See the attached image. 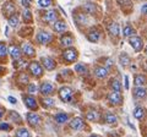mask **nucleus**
Instances as JSON below:
<instances>
[{
  "label": "nucleus",
  "instance_id": "obj_19",
  "mask_svg": "<svg viewBox=\"0 0 147 137\" xmlns=\"http://www.w3.org/2000/svg\"><path fill=\"white\" fill-rule=\"evenodd\" d=\"M103 119H104V122L108 125H117L118 124V118L115 114H113V113H109V111L105 113Z\"/></svg>",
  "mask_w": 147,
  "mask_h": 137
},
{
  "label": "nucleus",
  "instance_id": "obj_21",
  "mask_svg": "<svg viewBox=\"0 0 147 137\" xmlns=\"http://www.w3.org/2000/svg\"><path fill=\"white\" fill-rule=\"evenodd\" d=\"M132 94H134L135 99H144L147 95V91L145 87H135L132 91Z\"/></svg>",
  "mask_w": 147,
  "mask_h": 137
},
{
  "label": "nucleus",
  "instance_id": "obj_18",
  "mask_svg": "<svg viewBox=\"0 0 147 137\" xmlns=\"http://www.w3.org/2000/svg\"><path fill=\"white\" fill-rule=\"evenodd\" d=\"M108 32L112 37H118L120 34V27H119L118 22H110L108 26Z\"/></svg>",
  "mask_w": 147,
  "mask_h": 137
},
{
  "label": "nucleus",
  "instance_id": "obj_43",
  "mask_svg": "<svg viewBox=\"0 0 147 137\" xmlns=\"http://www.w3.org/2000/svg\"><path fill=\"white\" fill-rule=\"evenodd\" d=\"M118 3L120 4V5H123V6H125V5L130 6L131 5V0H118Z\"/></svg>",
  "mask_w": 147,
  "mask_h": 137
},
{
  "label": "nucleus",
  "instance_id": "obj_49",
  "mask_svg": "<svg viewBox=\"0 0 147 137\" xmlns=\"http://www.w3.org/2000/svg\"><path fill=\"white\" fill-rule=\"evenodd\" d=\"M125 88L129 89V77L125 76Z\"/></svg>",
  "mask_w": 147,
  "mask_h": 137
},
{
  "label": "nucleus",
  "instance_id": "obj_3",
  "mask_svg": "<svg viewBox=\"0 0 147 137\" xmlns=\"http://www.w3.org/2000/svg\"><path fill=\"white\" fill-rule=\"evenodd\" d=\"M58 94H59V98H60L63 102L69 103L72 99V97H74V91L70 87H66V86H64V87H61L60 89H59Z\"/></svg>",
  "mask_w": 147,
  "mask_h": 137
},
{
  "label": "nucleus",
  "instance_id": "obj_53",
  "mask_svg": "<svg viewBox=\"0 0 147 137\" xmlns=\"http://www.w3.org/2000/svg\"><path fill=\"white\" fill-rule=\"evenodd\" d=\"M137 1H142V0H137Z\"/></svg>",
  "mask_w": 147,
  "mask_h": 137
},
{
  "label": "nucleus",
  "instance_id": "obj_2",
  "mask_svg": "<svg viewBox=\"0 0 147 137\" xmlns=\"http://www.w3.org/2000/svg\"><path fill=\"white\" fill-rule=\"evenodd\" d=\"M77 58H79V53H77V50L75 48H67L63 52V59L67 64L76 61Z\"/></svg>",
  "mask_w": 147,
  "mask_h": 137
},
{
  "label": "nucleus",
  "instance_id": "obj_51",
  "mask_svg": "<svg viewBox=\"0 0 147 137\" xmlns=\"http://www.w3.org/2000/svg\"><path fill=\"white\" fill-rule=\"evenodd\" d=\"M90 137H100V136H98V135H91Z\"/></svg>",
  "mask_w": 147,
  "mask_h": 137
},
{
  "label": "nucleus",
  "instance_id": "obj_24",
  "mask_svg": "<svg viewBox=\"0 0 147 137\" xmlns=\"http://www.w3.org/2000/svg\"><path fill=\"white\" fill-rule=\"evenodd\" d=\"M40 104H42V107L45 108V109H50L55 105V100L50 97H43L40 98Z\"/></svg>",
  "mask_w": 147,
  "mask_h": 137
},
{
  "label": "nucleus",
  "instance_id": "obj_35",
  "mask_svg": "<svg viewBox=\"0 0 147 137\" xmlns=\"http://www.w3.org/2000/svg\"><path fill=\"white\" fill-rule=\"evenodd\" d=\"M28 81H30L28 75H26L25 72H21V74L17 76V82L20 85H28Z\"/></svg>",
  "mask_w": 147,
  "mask_h": 137
},
{
  "label": "nucleus",
  "instance_id": "obj_36",
  "mask_svg": "<svg viewBox=\"0 0 147 137\" xmlns=\"http://www.w3.org/2000/svg\"><path fill=\"white\" fill-rule=\"evenodd\" d=\"M75 71L79 75H86L87 74V66L85 65V64H76Z\"/></svg>",
  "mask_w": 147,
  "mask_h": 137
},
{
  "label": "nucleus",
  "instance_id": "obj_33",
  "mask_svg": "<svg viewBox=\"0 0 147 137\" xmlns=\"http://www.w3.org/2000/svg\"><path fill=\"white\" fill-rule=\"evenodd\" d=\"M9 53V48L6 47V44L4 42H0V60L5 59Z\"/></svg>",
  "mask_w": 147,
  "mask_h": 137
},
{
  "label": "nucleus",
  "instance_id": "obj_5",
  "mask_svg": "<svg viewBox=\"0 0 147 137\" xmlns=\"http://www.w3.org/2000/svg\"><path fill=\"white\" fill-rule=\"evenodd\" d=\"M38 91H39V93L42 94L43 97H48V95L54 93L55 87H54V85L52 83V82L45 81V82H43V83L39 86V89Z\"/></svg>",
  "mask_w": 147,
  "mask_h": 137
},
{
  "label": "nucleus",
  "instance_id": "obj_32",
  "mask_svg": "<svg viewBox=\"0 0 147 137\" xmlns=\"http://www.w3.org/2000/svg\"><path fill=\"white\" fill-rule=\"evenodd\" d=\"M15 137H31V134L25 127H20L15 131Z\"/></svg>",
  "mask_w": 147,
  "mask_h": 137
},
{
  "label": "nucleus",
  "instance_id": "obj_27",
  "mask_svg": "<svg viewBox=\"0 0 147 137\" xmlns=\"http://www.w3.org/2000/svg\"><path fill=\"white\" fill-rule=\"evenodd\" d=\"M54 120L58 122V124H65L69 120V115L66 113H58L54 115Z\"/></svg>",
  "mask_w": 147,
  "mask_h": 137
},
{
  "label": "nucleus",
  "instance_id": "obj_34",
  "mask_svg": "<svg viewBox=\"0 0 147 137\" xmlns=\"http://www.w3.org/2000/svg\"><path fill=\"white\" fill-rule=\"evenodd\" d=\"M9 26L10 27H12V28H15V27H17L18 26V24H20V20H18V16L16 15H12V16H10L9 17Z\"/></svg>",
  "mask_w": 147,
  "mask_h": 137
},
{
  "label": "nucleus",
  "instance_id": "obj_52",
  "mask_svg": "<svg viewBox=\"0 0 147 137\" xmlns=\"http://www.w3.org/2000/svg\"><path fill=\"white\" fill-rule=\"evenodd\" d=\"M145 53H146V55H147V47L145 48Z\"/></svg>",
  "mask_w": 147,
  "mask_h": 137
},
{
  "label": "nucleus",
  "instance_id": "obj_14",
  "mask_svg": "<svg viewBox=\"0 0 147 137\" xmlns=\"http://www.w3.org/2000/svg\"><path fill=\"white\" fill-rule=\"evenodd\" d=\"M9 54H10V56L13 59V61H17L21 59V49L17 47L15 44H11L10 47H9Z\"/></svg>",
  "mask_w": 147,
  "mask_h": 137
},
{
  "label": "nucleus",
  "instance_id": "obj_41",
  "mask_svg": "<svg viewBox=\"0 0 147 137\" xmlns=\"http://www.w3.org/2000/svg\"><path fill=\"white\" fill-rule=\"evenodd\" d=\"M53 0H38V5L42 6V7H48L52 5Z\"/></svg>",
  "mask_w": 147,
  "mask_h": 137
},
{
  "label": "nucleus",
  "instance_id": "obj_40",
  "mask_svg": "<svg viewBox=\"0 0 147 137\" xmlns=\"http://www.w3.org/2000/svg\"><path fill=\"white\" fill-rule=\"evenodd\" d=\"M38 87H37V85L34 83H28V86H27V92H28L30 94H34L36 92H38Z\"/></svg>",
  "mask_w": 147,
  "mask_h": 137
},
{
  "label": "nucleus",
  "instance_id": "obj_31",
  "mask_svg": "<svg viewBox=\"0 0 147 137\" xmlns=\"http://www.w3.org/2000/svg\"><path fill=\"white\" fill-rule=\"evenodd\" d=\"M123 36L124 37H132V36H135V30L132 28V26L130 25H126L125 27L123 28Z\"/></svg>",
  "mask_w": 147,
  "mask_h": 137
},
{
  "label": "nucleus",
  "instance_id": "obj_8",
  "mask_svg": "<svg viewBox=\"0 0 147 137\" xmlns=\"http://www.w3.org/2000/svg\"><path fill=\"white\" fill-rule=\"evenodd\" d=\"M129 42H130V45L137 53L141 52L142 48H144V40H142V38L139 37V36H132V37H130Z\"/></svg>",
  "mask_w": 147,
  "mask_h": 137
},
{
  "label": "nucleus",
  "instance_id": "obj_46",
  "mask_svg": "<svg viewBox=\"0 0 147 137\" xmlns=\"http://www.w3.org/2000/svg\"><path fill=\"white\" fill-rule=\"evenodd\" d=\"M141 11L145 13V15H147V3L146 4H144V5H142V7H141Z\"/></svg>",
  "mask_w": 147,
  "mask_h": 137
},
{
  "label": "nucleus",
  "instance_id": "obj_13",
  "mask_svg": "<svg viewBox=\"0 0 147 137\" xmlns=\"http://www.w3.org/2000/svg\"><path fill=\"white\" fill-rule=\"evenodd\" d=\"M42 65L44 66L45 70H48V71H53L55 66H57V62H55V60L53 58H50V56H44L42 58Z\"/></svg>",
  "mask_w": 147,
  "mask_h": 137
},
{
  "label": "nucleus",
  "instance_id": "obj_42",
  "mask_svg": "<svg viewBox=\"0 0 147 137\" xmlns=\"http://www.w3.org/2000/svg\"><path fill=\"white\" fill-rule=\"evenodd\" d=\"M11 125L9 122H0V131H10Z\"/></svg>",
  "mask_w": 147,
  "mask_h": 137
},
{
  "label": "nucleus",
  "instance_id": "obj_11",
  "mask_svg": "<svg viewBox=\"0 0 147 137\" xmlns=\"http://www.w3.org/2000/svg\"><path fill=\"white\" fill-rule=\"evenodd\" d=\"M43 20L47 22V24H52V22H57L59 20V13L57 10H49L44 13Z\"/></svg>",
  "mask_w": 147,
  "mask_h": 137
},
{
  "label": "nucleus",
  "instance_id": "obj_12",
  "mask_svg": "<svg viewBox=\"0 0 147 137\" xmlns=\"http://www.w3.org/2000/svg\"><path fill=\"white\" fill-rule=\"evenodd\" d=\"M21 53H24L27 58H33L36 55V50L33 48V45L30 44V43H22Z\"/></svg>",
  "mask_w": 147,
  "mask_h": 137
},
{
  "label": "nucleus",
  "instance_id": "obj_9",
  "mask_svg": "<svg viewBox=\"0 0 147 137\" xmlns=\"http://www.w3.org/2000/svg\"><path fill=\"white\" fill-rule=\"evenodd\" d=\"M107 98L112 105H120L123 103V95L120 92H110Z\"/></svg>",
  "mask_w": 147,
  "mask_h": 137
},
{
  "label": "nucleus",
  "instance_id": "obj_29",
  "mask_svg": "<svg viewBox=\"0 0 147 137\" xmlns=\"http://www.w3.org/2000/svg\"><path fill=\"white\" fill-rule=\"evenodd\" d=\"M86 119L90 121H98L99 119V113L97 110H93V109H91L86 113Z\"/></svg>",
  "mask_w": 147,
  "mask_h": 137
},
{
  "label": "nucleus",
  "instance_id": "obj_30",
  "mask_svg": "<svg viewBox=\"0 0 147 137\" xmlns=\"http://www.w3.org/2000/svg\"><path fill=\"white\" fill-rule=\"evenodd\" d=\"M110 89H112V92H120L121 91V83L120 81L117 80V79H113L110 81Z\"/></svg>",
  "mask_w": 147,
  "mask_h": 137
},
{
  "label": "nucleus",
  "instance_id": "obj_1",
  "mask_svg": "<svg viewBox=\"0 0 147 137\" xmlns=\"http://www.w3.org/2000/svg\"><path fill=\"white\" fill-rule=\"evenodd\" d=\"M28 70L30 74L36 77V79H40L43 76V66L40 65L38 61H32L28 64Z\"/></svg>",
  "mask_w": 147,
  "mask_h": 137
},
{
  "label": "nucleus",
  "instance_id": "obj_17",
  "mask_svg": "<svg viewBox=\"0 0 147 137\" xmlns=\"http://www.w3.org/2000/svg\"><path fill=\"white\" fill-rule=\"evenodd\" d=\"M94 75H96V77H98V79H100V80H103V79H105L108 75H109V70L105 66H97L94 68Z\"/></svg>",
  "mask_w": 147,
  "mask_h": 137
},
{
  "label": "nucleus",
  "instance_id": "obj_44",
  "mask_svg": "<svg viewBox=\"0 0 147 137\" xmlns=\"http://www.w3.org/2000/svg\"><path fill=\"white\" fill-rule=\"evenodd\" d=\"M32 4V0H22V5L25 6V9H28Z\"/></svg>",
  "mask_w": 147,
  "mask_h": 137
},
{
  "label": "nucleus",
  "instance_id": "obj_16",
  "mask_svg": "<svg viewBox=\"0 0 147 137\" xmlns=\"http://www.w3.org/2000/svg\"><path fill=\"white\" fill-rule=\"evenodd\" d=\"M84 126H85V122H84V120H82L81 118H74L72 120L70 121V127L72 130H75V131L82 130L84 129Z\"/></svg>",
  "mask_w": 147,
  "mask_h": 137
},
{
  "label": "nucleus",
  "instance_id": "obj_22",
  "mask_svg": "<svg viewBox=\"0 0 147 137\" xmlns=\"http://www.w3.org/2000/svg\"><path fill=\"white\" fill-rule=\"evenodd\" d=\"M60 43L63 47H66V48H70L71 45L74 44V37L71 34H64L63 37L60 38Z\"/></svg>",
  "mask_w": 147,
  "mask_h": 137
},
{
  "label": "nucleus",
  "instance_id": "obj_38",
  "mask_svg": "<svg viewBox=\"0 0 147 137\" xmlns=\"http://www.w3.org/2000/svg\"><path fill=\"white\" fill-rule=\"evenodd\" d=\"M75 21L77 24H86L87 22V16L84 12H77L75 15Z\"/></svg>",
  "mask_w": 147,
  "mask_h": 137
},
{
  "label": "nucleus",
  "instance_id": "obj_48",
  "mask_svg": "<svg viewBox=\"0 0 147 137\" xmlns=\"http://www.w3.org/2000/svg\"><path fill=\"white\" fill-rule=\"evenodd\" d=\"M5 115V109L0 107V119H3V116Z\"/></svg>",
  "mask_w": 147,
  "mask_h": 137
},
{
  "label": "nucleus",
  "instance_id": "obj_28",
  "mask_svg": "<svg viewBox=\"0 0 147 137\" xmlns=\"http://www.w3.org/2000/svg\"><path fill=\"white\" fill-rule=\"evenodd\" d=\"M84 10L87 12V13H94L96 11H97V6H96V4L94 3H92V1H87L84 4Z\"/></svg>",
  "mask_w": 147,
  "mask_h": 137
},
{
  "label": "nucleus",
  "instance_id": "obj_26",
  "mask_svg": "<svg viewBox=\"0 0 147 137\" xmlns=\"http://www.w3.org/2000/svg\"><path fill=\"white\" fill-rule=\"evenodd\" d=\"M130 61H131V59L126 53H121L120 55H119V62H120V65L123 67H126L130 65Z\"/></svg>",
  "mask_w": 147,
  "mask_h": 137
},
{
  "label": "nucleus",
  "instance_id": "obj_20",
  "mask_svg": "<svg viewBox=\"0 0 147 137\" xmlns=\"http://www.w3.org/2000/svg\"><path fill=\"white\" fill-rule=\"evenodd\" d=\"M53 28H54L55 32H58V33H63V32H66V31H67V25H66L65 21L58 20V21L54 24Z\"/></svg>",
  "mask_w": 147,
  "mask_h": 137
},
{
  "label": "nucleus",
  "instance_id": "obj_45",
  "mask_svg": "<svg viewBox=\"0 0 147 137\" xmlns=\"http://www.w3.org/2000/svg\"><path fill=\"white\" fill-rule=\"evenodd\" d=\"M113 65H114V61L112 60V59H107V61H105V65H104V66L109 70V67H110V66H113Z\"/></svg>",
  "mask_w": 147,
  "mask_h": 137
},
{
  "label": "nucleus",
  "instance_id": "obj_50",
  "mask_svg": "<svg viewBox=\"0 0 147 137\" xmlns=\"http://www.w3.org/2000/svg\"><path fill=\"white\" fill-rule=\"evenodd\" d=\"M3 72H4V67L0 66V74H3Z\"/></svg>",
  "mask_w": 147,
  "mask_h": 137
},
{
  "label": "nucleus",
  "instance_id": "obj_6",
  "mask_svg": "<svg viewBox=\"0 0 147 137\" xmlns=\"http://www.w3.org/2000/svg\"><path fill=\"white\" fill-rule=\"evenodd\" d=\"M22 99H24L25 105L28 109H31V110L36 111L37 109H38V103H37L34 97H32V95H30V94H24L22 95Z\"/></svg>",
  "mask_w": 147,
  "mask_h": 137
},
{
  "label": "nucleus",
  "instance_id": "obj_47",
  "mask_svg": "<svg viewBox=\"0 0 147 137\" xmlns=\"http://www.w3.org/2000/svg\"><path fill=\"white\" fill-rule=\"evenodd\" d=\"M7 99H9V102H10V103H12V104H16V103H17L16 98H13V97H9Z\"/></svg>",
  "mask_w": 147,
  "mask_h": 137
},
{
  "label": "nucleus",
  "instance_id": "obj_7",
  "mask_svg": "<svg viewBox=\"0 0 147 137\" xmlns=\"http://www.w3.org/2000/svg\"><path fill=\"white\" fill-rule=\"evenodd\" d=\"M26 120L31 127H37L40 124V116L34 111H30L26 114Z\"/></svg>",
  "mask_w": 147,
  "mask_h": 137
},
{
  "label": "nucleus",
  "instance_id": "obj_23",
  "mask_svg": "<svg viewBox=\"0 0 147 137\" xmlns=\"http://www.w3.org/2000/svg\"><path fill=\"white\" fill-rule=\"evenodd\" d=\"M147 83V79L145 75H135L134 77V85L136 86V87H144V86Z\"/></svg>",
  "mask_w": 147,
  "mask_h": 137
},
{
  "label": "nucleus",
  "instance_id": "obj_15",
  "mask_svg": "<svg viewBox=\"0 0 147 137\" xmlns=\"http://www.w3.org/2000/svg\"><path fill=\"white\" fill-rule=\"evenodd\" d=\"M99 38H100V32L98 30H96V28L90 30L88 33H87V39L92 43H98Z\"/></svg>",
  "mask_w": 147,
  "mask_h": 137
},
{
  "label": "nucleus",
  "instance_id": "obj_37",
  "mask_svg": "<svg viewBox=\"0 0 147 137\" xmlns=\"http://www.w3.org/2000/svg\"><path fill=\"white\" fill-rule=\"evenodd\" d=\"M9 118H10V120L13 121L15 124H21V122H22L21 116L18 115V113H16V111H10V115H9Z\"/></svg>",
  "mask_w": 147,
  "mask_h": 137
},
{
  "label": "nucleus",
  "instance_id": "obj_25",
  "mask_svg": "<svg viewBox=\"0 0 147 137\" xmlns=\"http://www.w3.org/2000/svg\"><path fill=\"white\" fill-rule=\"evenodd\" d=\"M134 116L137 120H144L146 118V110L142 107H136L134 110Z\"/></svg>",
  "mask_w": 147,
  "mask_h": 137
},
{
  "label": "nucleus",
  "instance_id": "obj_4",
  "mask_svg": "<svg viewBox=\"0 0 147 137\" xmlns=\"http://www.w3.org/2000/svg\"><path fill=\"white\" fill-rule=\"evenodd\" d=\"M36 40H37V42H38L39 44L47 45V44H49V43L53 40V36L50 34L49 32H47V31H40V32H38V33H37Z\"/></svg>",
  "mask_w": 147,
  "mask_h": 137
},
{
  "label": "nucleus",
  "instance_id": "obj_39",
  "mask_svg": "<svg viewBox=\"0 0 147 137\" xmlns=\"http://www.w3.org/2000/svg\"><path fill=\"white\" fill-rule=\"evenodd\" d=\"M22 19H24V21L27 22V24L32 22V13L28 9H25V10L22 11Z\"/></svg>",
  "mask_w": 147,
  "mask_h": 137
},
{
  "label": "nucleus",
  "instance_id": "obj_10",
  "mask_svg": "<svg viewBox=\"0 0 147 137\" xmlns=\"http://www.w3.org/2000/svg\"><path fill=\"white\" fill-rule=\"evenodd\" d=\"M3 13H4V16H6V17L15 15L16 13V5L12 1H6L3 5Z\"/></svg>",
  "mask_w": 147,
  "mask_h": 137
}]
</instances>
